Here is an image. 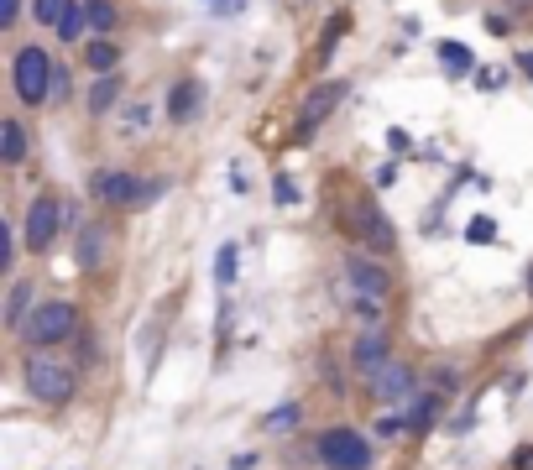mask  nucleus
Returning a JSON list of instances; mask_svg holds the SVG:
<instances>
[{
	"label": "nucleus",
	"instance_id": "obj_1",
	"mask_svg": "<svg viewBox=\"0 0 533 470\" xmlns=\"http://www.w3.org/2000/svg\"><path fill=\"white\" fill-rule=\"evenodd\" d=\"M21 387H27V397L42 408H68L74 392H79V366L58 361L53 350H27V361H21Z\"/></svg>",
	"mask_w": 533,
	"mask_h": 470
},
{
	"label": "nucleus",
	"instance_id": "obj_2",
	"mask_svg": "<svg viewBox=\"0 0 533 470\" xmlns=\"http://www.w3.org/2000/svg\"><path fill=\"white\" fill-rule=\"evenodd\" d=\"M79 335V303H68V298H37V309L32 319L21 324V345L27 350H58Z\"/></svg>",
	"mask_w": 533,
	"mask_h": 470
},
{
	"label": "nucleus",
	"instance_id": "obj_3",
	"mask_svg": "<svg viewBox=\"0 0 533 470\" xmlns=\"http://www.w3.org/2000/svg\"><path fill=\"white\" fill-rule=\"evenodd\" d=\"M53 79H58V63H53L48 47H42V42L16 47V58H11V89H16L21 105L42 110V105L53 100Z\"/></svg>",
	"mask_w": 533,
	"mask_h": 470
},
{
	"label": "nucleus",
	"instance_id": "obj_4",
	"mask_svg": "<svg viewBox=\"0 0 533 470\" xmlns=\"http://www.w3.org/2000/svg\"><path fill=\"white\" fill-rule=\"evenodd\" d=\"M340 220H345V235H351L356 246L377 251V256L398 251V230H392V220L382 215V204L372 194H351V199L340 204Z\"/></svg>",
	"mask_w": 533,
	"mask_h": 470
},
{
	"label": "nucleus",
	"instance_id": "obj_5",
	"mask_svg": "<svg viewBox=\"0 0 533 470\" xmlns=\"http://www.w3.org/2000/svg\"><path fill=\"white\" fill-rule=\"evenodd\" d=\"M314 455L324 470H372L377 450H372V439H366L361 429H351V423H335V429H324L314 439Z\"/></svg>",
	"mask_w": 533,
	"mask_h": 470
},
{
	"label": "nucleus",
	"instance_id": "obj_6",
	"mask_svg": "<svg viewBox=\"0 0 533 470\" xmlns=\"http://www.w3.org/2000/svg\"><path fill=\"white\" fill-rule=\"evenodd\" d=\"M340 272H345V282H351V293H361V298H392V288H398V277H392V267H387V256H377V251H345V262H340Z\"/></svg>",
	"mask_w": 533,
	"mask_h": 470
},
{
	"label": "nucleus",
	"instance_id": "obj_7",
	"mask_svg": "<svg viewBox=\"0 0 533 470\" xmlns=\"http://www.w3.org/2000/svg\"><path fill=\"white\" fill-rule=\"evenodd\" d=\"M58 230H63V199L58 194H32L27 215H21V241H27V251L48 256L53 241H58Z\"/></svg>",
	"mask_w": 533,
	"mask_h": 470
},
{
	"label": "nucleus",
	"instance_id": "obj_8",
	"mask_svg": "<svg viewBox=\"0 0 533 470\" xmlns=\"http://www.w3.org/2000/svg\"><path fill=\"white\" fill-rule=\"evenodd\" d=\"M366 387H372V403H382V408H392V403H408L413 392H419V366L413 361H382L372 376H366Z\"/></svg>",
	"mask_w": 533,
	"mask_h": 470
},
{
	"label": "nucleus",
	"instance_id": "obj_9",
	"mask_svg": "<svg viewBox=\"0 0 533 470\" xmlns=\"http://www.w3.org/2000/svg\"><path fill=\"white\" fill-rule=\"evenodd\" d=\"M142 188H147V178H136L126 168H110V173L89 178V194H95L105 209H142Z\"/></svg>",
	"mask_w": 533,
	"mask_h": 470
},
{
	"label": "nucleus",
	"instance_id": "obj_10",
	"mask_svg": "<svg viewBox=\"0 0 533 470\" xmlns=\"http://www.w3.org/2000/svg\"><path fill=\"white\" fill-rule=\"evenodd\" d=\"M345 100V84L340 79H324V84H314L309 94H304V105H298V141H309L324 121L335 115V105Z\"/></svg>",
	"mask_w": 533,
	"mask_h": 470
},
{
	"label": "nucleus",
	"instance_id": "obj_11",
	"mask_svg": "<svg viewBox=\"0 0 533 470\" xmlns=\"http://www.w3.org/2000/svg\"><path fill=\"white\" fill-rule=\"evenodd\" d=\"M382 361H392V329L387 324H361V335L351 345V366L361 376H372Z\"/></svg>",
	"mask_w": 533,
	"mask_h": 470
},
{
	"label": "nucleus",
	"instance_id": "obj_12",
	"mask_svg": "<svg viewBox=\"0 0 533 470\" xmlns=\"http://www.w3.org/2000/svg\"><path fill=\"white\" fill-rule=\"evenodd\" d=\"M168 126H194L199 121V110H204V84L194 74H183L173 89H168Z\"/></svg>",
	"mask_w": 533,
	"mask_h": 470
},
{
	"label": "nucleus",
	"instance_id": "obj_13",
	"mask_svg": "<svg viewBox=\"0 0 533 470\" xmlns=\"http://www.w3.org/2000/svg\"><path fill=\"white\" fill-rule=\"evenodd\" d=\"M439 413H445V392H413L408 397V439H424Z\"/></svg>",
	"mask_w": 533,
	"mask_h": 470
},
{
	"label": "nucleus",
	"instance_id": "obj_14",
	"mask_svg": "<svg viewBox=\"0 0 533 470\" xmlns=\"http://www.w3.org/2000/svg\"><path fill=\"white\" fill-rule=\"evenodd\" d=\"M105 246H110L105 220L79 225V246H74V256H79V267H84V272H100V267H105Z\"/></svg>",
	"mask_w": 533,
	"mask_h": 470
},
{
	"label": "nucleus",
	"instance_id": "obj_15",
	"mask_svg": "<svg viewBox=\"0 0 533 470\" xmlns=\"http://www.w3.org/2000/svg\"><path fill=\"white\" fill-rule=\"evenodd\" d=\"M121 94H126V74H95V84H89V94H84V110L95 115H110L115 105H121Z\"/></svg>",
	"mask_w": 533,
	"mask_h": 470
},
{
	"label": "nucleus",
	"instance_id": "obj_16",
	"mask_svg": "<svg viewBox=\"0 0 533 470\" xmlns=\"http://www.w3.org/2000/svg\"><path fill=\"white\" fill-rule=\"evenodd\" d=\"M32 309H37L32 277H11V293H6V329H11V335H21V324L32 319Z\"/></svg>",
	"mask_w": 533,
	"mask_h": 470
},
{
	"label": "nucleus",
	"instance_id": "obj_17",
	"mask_svg": "<svg viewBox=\"0 0 533 470\" xmlns=\"http://www.w3.org/2000/svg\"><path fill=\"white\" fill-rule=\"evenodd\" d=\"M0 162H6V168H21V162H27V126H21L16 115L0 121Z\"/></svg>",
	"mask_w": 533,
	"mask_h": 470
},
{
	"label": "nucleus",
	"instance_id": "obj_18",
	"mask_svg": "<svg viewBox=\"0 0 533 470\" xmlns=\"http://www.w3.org/2000/svg\"><path fill=\"white\" fill-rule=\"evenodd\" d=\"M121 58H126V53H121L110 37H89V42H84V68H89V74H115Z\"/></svg>",
	"mask_w": 533,
	"mask_h": 470
},
{
	"label": "nucleus",
	"instance_id": "obj_19",
	"mask_svg": "<svg viewBox=\"0 0 533 470\" xmlns=\"http://www.w3.org/2000/svg\"><path fill=\"white\" fill-rule=\"evenodd\" d=\"M84 16H89V37H110L121 27V11H115L110 0H84Z\"/></svg>",
	"mask_w": 533,
	"mask_h": 470
},
{
	"label": "nucleus",
	"instance_id": "obj_20",
	"mask_svg": "<svg viewBox=\"0 0 533 470\" xmlns=\"http://www.w3.org/2000/svg\"><path fill=\"white\" fill-rule=\"evenodd\" d=\"M58 42H68V47H79L84 37H89V16H84V6H74V0H68V11H63V21H58Z\"/></svg>",
	"mask_w": 533,
	"mask_h": 470
},
{
	"label": "nucleus",
	"instance_id": "obj_21",
	"mask_svg": "<svg viewBox=\"0 0 533 470\" xmlns=\"http://www.w3.org/2000/svg\"><path fill=\"white\" fill-rule=\"evenodd\" d=\"M236 272H241V246L225 241L215 251V282H220V288H236Z\"/></svg>",
	"mask_w": 533,
	"mask_h": 470
},
{
	"label": "nucleus",
	"instance_id": "obj_22",
	"mask_svg": "<svg viewBox=\"0 0 533 470\" xmlns=\"http://www.w3.org/2000/svg\"><path fill=\"white\" fill-rule=\"evenodd\" d=\"M439 63H445V74H455V79H466L476 68L471 47H460V42H439Z\"/></svg>",
	"mask_w": 533,
	"mask_h": 470
},
{
	"label": "nucleus",
	"instance_id": "obj_23",
	"mask_svg": "<svg viewBox=\"0 0 533 470\" xmlns=\"http://www.w3.org/2000/svg\"><path fill=\"white\" fill-rule=\"evenodd\" d=\"M298 423H304V408H298V403H277V408L262 418V429H267V434H288V429H298Z\"/></svg>",
	"mask_w": 533,
	"mask_h": 470
},
{
	"label": "nucleus",
	"instance_id": "obj_24",
	"mask_svg": "<svg viewBox=\"0 0 533 470\" xmlns=\"http://www.w3.org/2000/svg\"><path fill=\"white\" fill-rule=\"evenodd\" d=\"M21 246H27V241H21V225H6V230H0V272H16V251Z\"/></svg>",
	"mask_w": 533,
	"mask_h": 470
},
{
	"label": "nucleus",
	"instance_id": "obj_25",
	"mask_svg": "<svg viewBox=\"0 0 533 470\" xmlns=\"http://www.w3.org/2000/svg\"><path fill=\"white\" fill-rule=\"evenodd\" d=\"M63 11H68V0H32V21L42 32H53L58 21H63Z\"/></svg>",
	"mask_w": 533,
	"mask_h": 470
},
{
	"label": "nucleus",
	"instance_id": "obj_26",
	"mask_svg": "<svg viewBox=\"0 0 533 470\" xmlns=\"http://www.w3.org/2000/svg\"><path fill=\"white\" fill-rule=\"evenodd\" d=\"M345 27H351V11H340V16H330L324 21V42H319V58H330L335 47H340V37H345Z\"/></svg>",
	"mask_w": 533,
	"mask_h": 470
},
{
	"label": "nucleus",
	"instance_id": "obj_27",
	"mask_svg": "<svg viewBox=\"0 0 533 470\" xmlns=\"http://www.w3.org/2000/svg\"><path fill=\"white\" fill-rule=\"evenodd\" d=\"M272 204H277V209H293V204H298V183H293L288 173L272 178Z\"/></svg>",
	"mask_w": 533,
	"mask_h": 470
},
{
	"label": "nucleus",
	"instance_id": "obj_28",
	"mask_svg": "<svg viewBox=\"0 0 533 470\" xmlns=\"http://www.w3.org/2000/svg\"><path fill=\"white\" fill-rule=\"evenodd\" d=\"M492 235H497V220H492V215H476V220L466 225V241H471V246H486Z\"/></svg>",
	"mask_w": 533,
	"mask_h": 470
},
{
	"label": "nucleus",
	"instance_id": "obj_29",
	"mask_svg": "<svg viewBox=\"0 0 533 470\" xmlns=\"http://www.w3.org/2000/svg\"><path fill=\"white\" fill-rule=\"evenodd\" d=\"M74 350H79V366H95L100 361V345H95L89 329H79V335H74Z\"/></svg>",
	"mask_w": 533,
	"mask_h": 470
},
{
	"label": "nucleus",
	"instance_id": "obj_30",
	"mask_svg": "<svg viewBox=\"0 0 533 470\" xmlns=\"http://www.w3.org/2000/svg\"><path fill=\"white\" fill-rule=\"evenodd\" d=\"M68 89H74V68L58 63V79H53V100H68Z\"/></svg>",
	"mask_w": 533,
	"mask_h": 470
},
{
	"label": "nucleus",
	"instance_id": "obj_31",
	"mask_svg": "<svg viewBox=\"0 0 533 470\" xmlns=\"http://www.w3.org/2000/svg\"><path fill=\"white\" fill-rule=\"evenodd\" d=\"M16 21H21V0H0V27H16Z\"/></svg>",
	"mask_w": 533,
	"mask_h": 470
},
{
	"label": "nucleus",
	"instance_id": "obj_32",
	"mask_svg": "<svg viewBox=\"0 0 533 470\" xmlns=\"http://www.w3.org/2000/svg\"><path fill=\"white\" fill-rule=\"evenodd\" d=\"M126 115H131V121H126L131 131H147V115H152V110H147V105H131Z\"/></svg>",
	"mask_w": 533,
	"mask_h": 470
},
{
	"label": "nucleus",
	"instance_id": "obj_33",
	"mask_svg": "<svg viewBox=\"0 0 533 470\" xmlns=\"http://www.w3.org/2000/svg\"><path fill=\"white\" fill-rule=\"evenodd\" d=\"M486 32L502 37V32H513V21H507V16H486Z\"/></svg>",
	"mask_w": 533,
	"mask_h": 470
},
{
	"label": "nucleus",
	"instance_id": "obj_34",
	"mask_svg": "<svg viewBox=\"0 0 533 470\" xmlns=\"http://www.w3.org/2000/svg\"><path fill=\"white\" fill-rule=\"evenodd\" d=\"M476 84H481V89H497V84H507V74H497V68H486V74H481Z\"/></svg>",
	"mask_w": 533,
	"mask_h": 470
},
{
	"label": "nucleus",
	"instance_id": "obj_35",
	"mask_svg": "<svg viewBox=\"0 0 533 470\" xmlns=\"http://www.w3.org/2000/svg\"><path fill=\"white\" fill-rule=\"evenodd\" d=\"M518 68H528V79H533V53H518Z\"/></svg>",
	"mask_w": 533,
	"mask_h": 470
},
{
	"label": "nucleus",
	"instance_id": "obj_36",
	"mask_svg": "<svg viewBox=\"0 0 533 470\" xmlns=\"http://www.w3.org/2000/svg\"><path fill=\"white\" fill-rule=\"evenodd\" d=\"M528 293H533V267H528Z\"/></svg>",
	"mask_w": 533,
	"mask_h": 470
},
{
	"label": "nucleus",
	"instance_id": "obj_37",
	"mask_svg": "<svg viewBox=\"0 0 533 470\" xmlns=\"http://www.w3.org/2000/svg\"><path fill=\"white\" fill-rule=\"evenodd\" d=\"M513 6H518V11H523V6H528V0H513Z\"/></svg>",
	"mask_w": 533,
	"mask_h": 470
},
{
	"label": "nucleus",
	"instance_id": "obj_38",
	"mask_svg": "<svg viewBox=\"0 0 533 470\" xmlns=\"http://www.w3.org/2000/svg\"><path fill=\"white\" fill-rule=\"evenodd\" d=\"M204 6H215V0H204Z\"/></svg>",
	"mask_w": 533,
	"mask_h": 470
}]
</instances>
